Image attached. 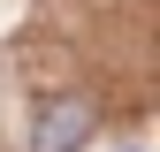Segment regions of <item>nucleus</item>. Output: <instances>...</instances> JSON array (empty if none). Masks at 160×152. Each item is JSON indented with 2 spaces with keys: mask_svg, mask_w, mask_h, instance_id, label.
I'll return each mask as SVG.
<instances>
[{
  "mask_svg": "<svg viewBox=\"0 0 160 152\" xmlns=\"http://www.w3.org/2000/svg\"><path fill=\"white\" fill-rule=\"evenodd\" d=\"M92 122H99L92 99H53L46 114H38V129H31V152H76L92 137Z\"/></svg>",
  "mask_w": 160,
  "mask_h": 152,
  "instance_id": "nucleus-1",
  "label": "nucleus"
}]
</instances>
